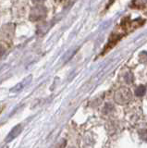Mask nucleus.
<instances>
[{
	"label": "nucleus",
	"instance_id": "423d86ee",
	"mask_svg": "<svg viewBox=\"0 0 147 148\" xmlns=\"http://www.w3.org/2000/svg\"><path fill=\"white\" fill-rule=\"evenodd\" d=\"M145 92H146V87L144 85H140L135 90V94L137 96H142L145 94Z\"/></svg>",
	"mask_w": 147,
	"mask_h": 148
},
{
	"label": "nucleus",
	"instance_id": "f257e3e1",
	"mask_svg": "<svg viewBox=\"0 0 147 148\" xmlns=\"http://www.w3.org/2000/svg\"><path fill=\"white\" fill-rule=\"evenodd\" d=\"M131 92L126 87H121L115 94V101L119 105H125L131 99Z\"/></svg>",
	"mask_w": 147,
	"mask_h": 148
},
{
	"label": "nucleus",
	"instance_id": "0eeeda50",
	"mask_svg": "<svg viewBox=\"0 0 147 148\" xmlns=\"http://www.w3.org/2000/svg\"><path fill=\"white\" fill-rule=\"evenodd\" d=\"M4 53H5V48H4L2 45H0V57H1Z\"/></svg>",
	"mask_w": 147,
	"mask_h": 148
},
{
	"label": "nucleus",
	"instance_id": "1a4fd4ad",
	"mask_svg": "<svg viewBox=\"0 0 147 148\" xmlns=\"http://www.w3.org/2000/svg\"><path fill=\"white\" fill-rule=\"evenodd\" d=\"M71 148H72V147H71Z\"/></svg>",
	"mask_w": 147,
	"mask_h": 148
},
{
	"label": "nucleus",
	"instance_id": "7ed1b4c3",
	"mask_svg": "<svg viewBox=\"0 0 147 148\" xmlns=\"http://www.w3.org/2000/svg\"><path fill=\"white\" fill-rule=\"evenodd\" d=\"M22 132V125L19 124L13 128L11 131L10 132V133L8 134L6 137V143H10L11 141H13L16 137H18L21 134V132Z\"/></svg>",
	"mask_w": 147,
	"mask_h": 148
},
{
	"label": "nucleus",
	"instance_id": "6e6552de",
	"mask_svg": "<svg viewBox=\"0 0 147 148\" xmlns=\"http://www.w3.org/2000/svg\"><path fill=\"white\" fill-rule=\"evenodd\" d=\"M44 1V0H33L34 3H42Z\"/></svg>",
	"mask_w": 147,
	"mask_h": 148
},
{
	"label": "nucleus",
	"instance_id": "f03ea898",
	"mask_svg": "<svg viewBox=\"0 0 147 148\" xmlns=\"http://www.w3.org/2000/svg\"><path fill=\"white\" fill-rule=\"evenodd\" d=\"M46 16V8L43 6H36L31 9L30 12V21H38L43 20Z\"/></svg>",
	"mask_w": 147,
	"mask_h": 148
},
{
	"label": "nucleus",
	"instance_id": "39448f33",
	"mask_svg": "<svg viewBox=\"0 0 147 148\" xmlns=\"http://www.w3.org/2000/svg\"><path fill=\"white\" fill-rule=\"evenodd\" d=\"M147 0H133V7L138 8H142L146 6Z\"/></svg>",
	"mask_w": 147,
	"mask_h": 148
},
{
	"label": "nucleus",
	"instance_id": "20e7f679",
	"mask_svg": "<svg viewBox=\"0 0 147 148\" xmlns=\"http://www.w3.org/2000/svg\"><path fill=\"white\" fill-rule=\"evenodd\" d=\"M31 76H29V77L27 78L24 82H20L19 84H17V85H16L14 88H12V89L10 90V92H20V91L22 89V88H23V87L25 86L26 83L29 82V80H31Z\"/></svg>",
	"mask_w": 147,
	"mask_h": 148
}]
</instances>
